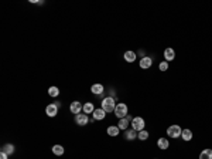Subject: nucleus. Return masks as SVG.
Returning <instances> with one entry per match:
<instances>
[{
  "instance_id": "1",
  "label": "nucleus",
  "mask_w": 212,
  "mask_h": 159,
  "mask_svg": "<svg viewBox=\"0 0 212 159\" xmlns=\"http://www.w3.org/2000/svg\"><path fill=\"white\" fill-rule=\"evenodd\" d=\"M100 105H102V109L108 114V112H115V108H116V100H115L113 97H106V98H103L102 102H100Z\"/></svg>"
},
{
  "instance_id": "2",
  "label": "nucleus",
  "mask_w": 212,
  "mask_h": 159,
  "mask_svg": "<svg viewBox=\"0 0 212 159\" xmlns=\"http://www.w3.org/2000/svg\"><path fill=\"white\" fill-rule=\"evenodd\" d=\"M127 105L124 102H117L116 104V108H115V115H116L119 119L122 118H126L127 117Z\"/></svg>"
},
{
  "instance_id": "3",
  "label": "nucleus",
  "mask_w": 212,
  "mask_h": 159,
  "mask_svg": "<svg viewBox=\"0 0 212 159\" xmlns=\"http://www.w3.org/2000/svg\"><path fill=\"white\" fill-rule=\"evenodd\" d=\"M130 125H132V128L134 131L140 132V131L144 129V126H146V121H144L142 117H134V118L132 119V122H130Z\"/></svg>"
},
{
  "instance_id": "4",
  "label": "nucleus",
  "mask_w": 212,
  "mask_h": 159,
  "mask_svg": "<svg viewBox=\"0 0 212 159\" xmlns=\"http://www.w3.org/2000/svg\"><path fill=\"white\" fill-rule=\"evenodd\" d=\"M181 132H183V129H181V126L180 125H170L167 128V135L170 138H178V137H181Z\"/></svg>"
},
{
  "instance_id": "5",
  "label": "nucleus",
  "mask_w": 212,
  "mask_h": 159,
  "mask_svg": "<svg viewBox=\"0 0 212 159\" xmlns=\"http://www.w3.org/2000/svg\"><path fill=\"white\" fill-rule=\"evenodd\" d=\"M151 66H153V58L151 57H142V60H140V68L149 70Z\"/></svg>"
},
{
  "instance_id": "6",
  "label": "nucleus",
  "mask_w": 212,
  "mask_h": 159,
  "mask_svg": "<svg viewBox=\"0 0 212 159\" xmlns=\"http://www.w3.org/2000/svg\"><path fill=\"white\" fill-rule=\"evenodd\" d=\"M45 114L48 115V117H55V115L58 114V105L57 104H50V105H47V108H45Z\"/></svg>"
},
{
  "instance_id": "7",
  "label": "nucleus",
  "mask_w": 212,
  "mask_h": 159,
  "mask_svg": "<svg viewBox=\"0 0 212 159\" xmlns=\"http://www.w3.org/2000/svg\"><path fill=\"white\" fill-rule=\"evenodd\" d=\"M88 115L86 114H78L75 115V122H77V125H81V126H84V125H88Z\"/></svg>"
},
{
  "instance_id": "8",
  "label": "nucleus",
  "mask_w": 212,
  "mask_h": 159,
  "mask_svg": "<svg viewBox=\"0 0 212 159\" xmlns=\"http://www.w3.org/2000/svg\"><path fill=\"white\" fill-rule=\"evenodd\" d=\"M130 122H132V118H130V117H126V118L119 119L117 126H119V129L120 131H126L129 128V125H130Z\"/></svg>"
},
{
  "instance_id": "9",
  "label": "nucleus",
  "mask_w": 212,
  "mask_h": 159,
  "mask_svg": "<svg viewBox=\"0 0 212 159\" xmlns=\"http://www.w3.org/2000/svg\"><path fill=\"white\" fill-rule=\"evenodd\" d=\"M82 108H84V105H82L79 101H74V102H71L70 109H71V112H72V114L78 115V114H81V109H82Z\"/></svg>"
},
{
  "instance_id": "10",
  "label": "nucleus",
  "mask_w": 212,
  "mask_h": 159,
  "mask_svg": "<svg viewBox=\"0 0 212 159\" xmlns=\"http://www.w3.org/2000/svg\"><path fill=\"white\" fill-rule=\"evenodd\" d=\"M157 146L160 149H163V151H165V149H168V146H170V142H168V139L167 138H158V141H157Z\"/></svg>"
},
{
  "instance_id": "11",
  "label": "nucleus",
  "mask_w": 212,
  "mask_h": 159,
  "mask_svg": "<svg viewBox=\"0 0 212 159\" xmlns=\"http://www.w3.org/2000/svg\"><path fill=\"white\" fill-rule=\"evenodd\" d=\"M164 58L165 61H172V60L176 58V53H174V50L172 48H165L164 50Z\"/></svg>"
},
{
  "instance_id": "12",
  "label": "nucleus",
  "mask_w": 212,
  "mask_h": 159,
  "mask_svg": "<svg viewBox=\"0 0 212 159\" xmlns=\"http://www.w3.org/2000/svg\"><path fill=\"white\" fill-rule=\"evenodd\" d=\"M91 91L95 94V95H102L103 91H105V88H103L102 84H93L91 87Z\"/></svg>"
},
{
  "instance_id": "13",
  "label": "nucleus",
  "mask_w": 212,
  "mask_h": 159,
  "mask_svg": "<svg viewBox=\"0 0 212 159\" xmlns=\"http://www.w3.org/2000/svg\"><path fill=\"white\" fill-rule=\"evenodd\" d=\"M124 137H126V139H127V141H134L136 138H137V131H134L133 128H130V129H126V132H124Z\"/></svg>"
},
{
  "instance_id": "14",
  "label": "nucleus",
  "mask_w": 212,
  "mask_h": 159,
  "mask_svg": "<svg viewBox=\"0 0 212 159\" xmlns=\"http://www.w3.org/2000/svg\"><path fill=\"white\" fill-rule=\"evenodd\" d=\"M106 132H108L109 137H117L119 132H120V129H119V126H117V125H110L109 128L106 129Z\"/></svg>"
},
{
  "instance_id": "15",
  "label": "nucleus",
  "mask_w": 212,
  "mask_h": 159,
  "mask_svg": "<svg viewBox=\"0 0 212 159\" xmlns=\"http://www.w3.org/2000/svg\"><path fill=\"white\" fill-rule=\"evenodd\" d=\"M105 117H106V112L103 111L102 108H98V109L93 111V119H99V121H102V119H105Z\"/></svg>"
},
{
  "instance_id": "16",
  "label": "nucleus",
  "mask_w": 212,
  "mask_h": 159,
  "mask_svg": "<svg viewBox=\"0 0 212 159\" xmlns=\"http://www.w3.org/2000/svg\"><path fill=\"white\" fill-rule=\"evenodd\" d=\"M181 138H183L185 142H190L191 139H192V131L191 129H183V132H181Z\"/></svg>"
},
{
  "instance_id": "17",
  "label": "nucleus",
  "mask_w": 212,
  "mask_h": 159,
  "mask_svg": "<svg viewBox=\"0 0 212 159\" xmlns=\"http://www.w3.org/2000/svg\"><path fill=\"white\" fill-rule=\"evenodd\" d=\"M123 57H124V60H126L127 63H134V60H136V53H134V51H126Z\"/></svg>"
},
{
  "instance_id": "18",
  "label": "nucleus",
  "mask_w": 212,
  "mask_h": 159,
  "mask_svg": "<svg viewBox=\"0 0 212 159\" xmlns=\"http://www.w3.org/2000/svg\"><path fill=\"white\" fill-rule=\"evenodd\" d=\"M199 159H212V149L206 148L199 153Z\"/></svg>"
},
{
  "instance_id": "19",
  "label": "nucleus",
  "mask_w": 212,
  "mask_h": 159,
  "mask_svg": "<svg viewBox=\"0 0 212 159\" xmlns=\"http://www.w3.org/2000/svg\"><path fill=\"white\" fill-rule=\"evenodd\" d=\"M82 109H84L85 114H93V111H95V107H93V104H92V102H86L84 105V108H82Z\"/></svg>"
},
{
  "instance_id": "20",
  "label": "nucleus",
  "mask_w": 212,
  "mask_h": 159,
  "mask_svg": "<svg viewBox=\"0 0 212 159\" xmlns=\"http://www.w3.org/2000/svg\"><path fill=\"white\" fill-rule=\"evenodd\" d=\"M52 153L57 156L64 155V148H62L61 145H54V146H52Z\"/></svg>"
},
{
  "instance_id": "21",
  "label": "nucleus",
  "mask_w": 212,
  "mask_h": 159,
  "mask_svg": "<svg viewBox=\"0 0 212 159\" xmlns=\"http://www.w3.org/2000/svg\"><path fill=\"white\" fill-rule=\"evenodd\" d=\"M2 152H4V153H7V155H11V153L14 152V145H11V144L4 145L3 148H2Z\"/></svg>"
},
{
  "instance_id": "22",
  "label": "nucleus",
  "mask_w": 212,
  "mask_h": 159,
  "mask_svg": "<svg viewBox=\"0 0 212 159\" xmlns=\"http://www.w3.org/2000/svg\"><path fill=\"white\" fill-rule=\"evenodd\" d=\"M137 138H139L140 141H146V139H149V132H147L146 129L140 131V132H137Z\"/></svg>"
},
{
  "instance_id": "23",
  "label": "nucleus",
  "mask_w": 212,
  "mask_h": 159,
  "mask_svg": "<svg viewBox=\"0 0 212 159\" xmlns=\"http://www.w3.org/2000/svg\"><path fill=\"white\" fill-rule=\"evenodd\" d=\"M48 94H50V97H58L59 89L57 88V87H50V88H48Z\"/></svg>"
},
{
  "instance_id": "24",
  "label": "nucleus",
  "mask_w": 212,
  "mask_h": 159,
  "mask_svg": "<svg viewBox=\"0 0 212 159\" xmlns=\"http://www.w3.org/2000/svg\"><path fill=\"white\" fill-rule=\"evenodd\" d=\"M158 68H160L161 71H167V70H168V63H167V61H165V60H164L163 63H160V64H158Z\"/></svg>"
},
{
  "instance_id": "25",
  "label": "nucleus",
  "mask_w": 212,
  "mask_h": 159,
  "mask_svg": "<svg viewBox=\"0 0 212 159\" xmlns=\"http://www.w3.org/2000/svg\"><path fill=\"white\" fill-rule=\"evenodd\" d=\"M0 159H9V155L4 153V152H2V153H0Z\"/></svg>"
},
{
  "instance_id": "26",
  "label": "nucleus",
  "mask_w": 212,
  "mask_h": 159,
  "mask_svg": "<svg viewBox=\"0 0 212 159\" xmlns=\"http://www.w3.org/2000/svg\"><path fill=\"white\" fill-rule=\"evenodd\" d=\"M156 159H157V158H156Z\"/></svg>"
}]
</instances>
